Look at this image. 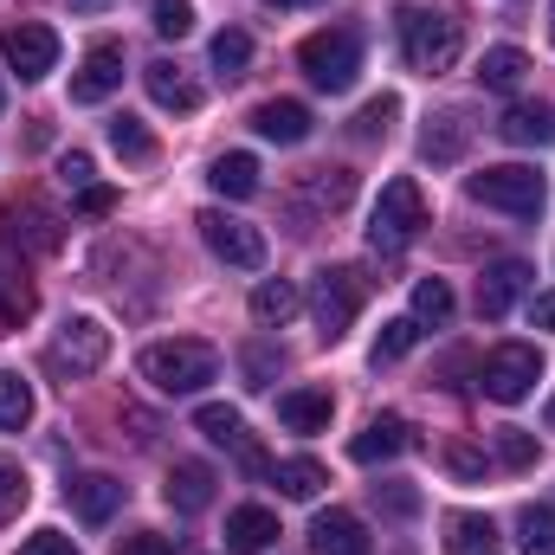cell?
Listing matches in <instances>:
<instances>
[{
    "instance_id": "obj_1",
    "label": "cell",
    "mask_w": 555,
    "mask_h": 555,
    "mask_svg": "<svg viewBox=\"0 0 555 555\" xmlns=\"http://www.w3.org/2000/svg\"><path fill=\"white\" fill-rule=\"evenodd\" d=\"M137 369L155 395H201L220 375V349L214 343H194V336H175V343H149Z\"/></svg>"
},
{
    "instance_id": "obj_2",
    "label": "cell",
    "mask_w": 555,
    "mask_h": 555,
    "mask_svg": "<svg viewBox=\"0 0 555 555\" xmlns=\"http://www.w3.org/2000/svg\"><path fill=\"white\" fill-rule=\"evenodd\" d=\"M395 26H401V52H408V65L426 72V78H433V72H452L459 52H465V33H459V20H452L446 7H401Z\"/></svg>"
},
{
    "instance_id": "obj_3",
    "label": "cell",
    "mask_w": 555,
    "mask_h": 555,
    "mask_svg": "<svg viewBox=\"0 0 555 555\" xmlns=\"http://www.w3.org/2000/svg\"><path fill=\"white\" fill-rule=\"evenodd\" d=\"M297 65L317 91H349L356 72H362V33L356 26H323L297 46Z\"/></svg>"
},
{
    "instance_id": "obj_4",
    "label": "cell",
    "mask_w": 555,
    "mask_h": 555,
    "mask_svg": "<svg viewBox=\"0 0 555 555\" xmlns=\"http://www.w3.org/2000/svg\"><path fill=\"white\" fill-rule=\"evenodd\" d=\"M465 194L478 207H498V214H517V220H537L543 201H550V181L524 162H504V168H485V175H465Z\"/></svg>"
},
{
    "instance_id": "obj_5",
    "label": "cell",
    "mask_w": 555,
    "mask_h": 555,
    "mask_svg": "<svg viewBox=\"0 0 555 555\" xmlns=\"http://www.w3.org/2000/svg\"><path fill=\"white\" fill-rule=\"evenodd\" d=\"M426 227V194H420L414 175H395L375 201V220H369V246L382 259H395L401 246H414V233Z\"/></svg>"
},
{
    "instance_id": "obj_6",
    "label": "cell",
    "mask_w": 555,
    "mask_h": 555,
    "mask_svg": "<svg viewBox=\"0 0 555 555\" xmlns=\"http://www.w3.org/2000/svg\"><path fill=\"white\" fill-rule=\"evenodd\" d=\"M537 382H543V356H537L530 343H498V349L485 356V369H478V388H485V401H498V408H517Z\"/></svg>"
},
{
    "instance_id": "obj_7",
    "label": "cell",
    "mask_w": 555,
    "mask_h": 555,
    "mask_svg": "<svg viewBox=\"0 0 555 555\" xmlns=\"http://www.w3.org/2000/svg\"><path fill=\"white\" fill-rule=\"evenodd\" d=\"M310 310H317V336H323V343H343V336H349V323H356V310H362V278L349 272V266L317 272Z\"/></svg>"
},
{
    "instance_id": "obj_8",
    "label": "cell",
    "mask_w": 555,
    "mask_h": 555,
    "mask_svg": "<svg viewBox=\"0 0 555 555\" xmlns=\"http://www.w3.org/2000/svg\"><path fill=\"white\" fill-rule=\"evenodd\" d=\"M201 227V240H207V253L214 259H227V266H240V272H259L266 266V233L253 227V220H233V214H201L194 220Z\"/></svg>"
},
{
    "instance_id": "obj_9",
    "label": "cell",
    "mask_w": 555,
    "mask_h": 555,
    "mask_svg": "<svg viewBox=\"0 0 555 555\" xmlns=\"http://www.w3.org/2000/svg\"><path fill=\"white\" fill-rule=\"evenodd\" d=\"M111 362V330L98 317H72L59 336H52V369L59 375H98Z\"/></svg>"
},
{
    "instance_id": "obj_10",
    "label": "cell",
    "mask_w": 555,
    "mask_h": 555,
    "mask_svg": "<svg viewBox=\"0 0 555 555\" xmlns=\"http://www.w3.org/2000/svg\"><path fill=\"white\" fill-rule=\"evenodd\" d=\"M0 59H7L26 85H39V78L59 65V33H52V26H39V20H20V26H7Z\"/></svg>"
},
{
    "instance_id": "obj_11",
    "label": "cell",
    "mask_w": 555,
    "mask_h": 555,
    "mask_svg": "<svg viewBox=\"0 0 555 555\" xmlns=\"http://www.w3.org/2000/svg\"><path fill=\"white\" fill-rule=\"evenodd\" d=\"M117 85H124V46L98 39V46L85 52L78 78H72V104H104V98H111Z\"/></svg>"
},
{
    "instance_id": "obj_12",
    "label": "cell",
    "mask_w": 555,
    "mask_h": 555,
    "mask_svg": "<svg viewBox=\"0 0 555 555\" xmlns=\"http://www.w3.org/2000/svg\"><path fill=\"white\" fill-rule=\"evenodd\" d=\"M142 85H149V98H155L162 111H175V117H194V111H201V85H194L175 59L142 65Z\"/></svg>"
},
{
    "instance_id": "obj_13",
    "label": "cell",
    "mask_w": 555,
    "mask_h": 555,
    "mask_svg": "<svg viewBox=\"0 0 555 555\" xmlns=\"http://www.w3.org/2000/svg\"><path fill=\"white\" fill-rule=\"evenodd\" d=\"M524 291H530V266H524V259H498V266H485V278H478V317L498 323Z\"/></svg>"
},
{
    "instance_id": "obj_14",
    "label": "cell",
    "mask_w": 555,
    "mask_h": 555,
    "mask_svg": "<svg viewBox=\"0 0 555 555\" xmlns=\"http://www.w3.org/2000/svg\"><path fill=\"white\" fill-rule=\"evenodd\" d=\"M214 485H220V478H214V465H201V459H181V465L168 472L162 498H168V504H175L181 517H201V511L214 504Z\"/></svg>"
},
{
    "instance_id": "obj_15",
    "label": "cell",
    "mask_w": 555,
    "mask_h": 555,
    "mask_svg": "<svg viewBox=\"0 0 555 555\" xmlns=\"http://www.w3.org/2000/svg\"><path fill=\"white\" fill-rule=\"evenodd\" d=\"M253 130H259L266 142H278V149H297V142L317 130V117H310L297 98H272V104H259V111H253Z\"/></svg>"
},
{
    "instance_id": "obj_16",
    "label": "cell",
    "mask_w": 555,
    "mask_h": 555,
    "mask_svg": "<svg viewBox=\"0 0 555 555\" xmlns=\"http://www.w3.org/2000/svg\"><path fill=\"white\" fill-rule=\"evenodd\" d=\"M310 543H317V555H369V524L356 517V511H323L317 524H310Z\"/></svg>"
},
{
    "instance_id": "obj_17",
    "label": "cell",
    "mask_w": 555,
    "mask_h": 555,
    "mask_svg": "<svg viewBox=\"0 0 555 555\" xmlns=\"http://www.w3.org/2000/svg\"><path fill=\"white\" fill-rule=\"evenodd\" d=\"M414 446V433H408V420L401 414H382V420H369L362 433H356V446H349V459L356 465H382V459H401Z\"/></svg>"
},
{
    "instance_id": "obj_18",
    "label": "cell",
    "mask_w": 555,
    "mask_h": 555,
    "mask_svg": "<svg viewBox=\"0 0 555 555\" xmlns=\"http://www.w3.org/2000/svg\"><path fill=\"white\" fill-rule=\"evenodd\" d=\"M498 137L517 149H550L555 142V104H511L498 117Z\"/></svg>"
},
{
    "instance_id": "obj_19",
    "label": "cell",
    "mask_w": 555,
    "mask_h": 555,
    "mask_svg": "<svg viewBox=\"0 0 555 555\" xmlns=\"http://www.w3.org/2000/svg\"><path fill=\"white\" fill-rule=\"evenodd\" d=\"M278 543V517L266 504H240L233 517H227V550L233 555H266Z\"/></svg>"
},
{
    "instance_id": "obj_20",
    "label": "cell",
    "mask_w": 555,
    "mask_h": 555,
    "mask_svg": "<svg viewBox=\"0 0 555 555\" xmlns=\"http://www.w3.org/2000/svg\"><path fill=\"white\" fill-rule=\"evenodd\" d=\"M330 414H336L330 388H291V395H278V420H284L291 433H323Z\"/></svg>"
},
{
    "instance_id": "obj_21",
    "label": "cell",
    "mask_w": 555,
    "mask_h": 555,
    "mask_svg": "<svg viewBox=\"0 0 555 555\" xmlns=\"http://www.w3.org/2000/svg\"><path fill=\"white\" fill-rule=\"evenodd\" d=\"M207 181H214V194H227V201H246V194H259V155H246V149H227V155H214Z\"/></svg>"
},
{
    "instance_id": "obj_22",
    "label": "cell",
    "mask_w": 555,
    "mask_h": 555,
    "mask_svg": "<svg viewBox=\"0 0 555 555\" xmlns=\"http://www.w3.org/2000/svg\"><path fill=\"white\" fill-rule=\"evenodd\" d=\"M117 504H124V485H117V478H104V472H91V478H78V485H72V511H78L85 524H111V517H117Z\"/></svg>"
},
{
    "instance_id": "obj_23",
    "label": "cell",
    "mask_w": 555,
    "mask_h": 555,
    "mask_svg": "<svg viewBox=\"0 0 555 555\" xmlns=\"http://www.w3.org/2000/svg\"><path fill=\"white\" fill-rule=\"evenodd\" d=\"M530 78V52L524 46H491L485 59H478V85L485 91H517Z\"/></svg>"
},
{
    "instance_id": "obj_24",
    "label": "cell",
    "mask_w": 555,
    "mask_h": 555,
    "mask_svg": "<svg viewBox=\"0 0 555 555\" xmlns=\"http://www.w3.org/2000/svg\"><path fill=\"white\" fill-rule=\"evenodd\" d=\"M465 142H472V124H465L459 111H439V117L426 124V137H420V155H426V162H459Z\"/></svg>"
},
{
    "instance_id": "obj_25",
    "label": "cell",
    "mask_w": 555,
    "mask_h": 555,
    "mask_svg": "<svg viewBox=\"0 0 555 555\" xmlns=\"http://www.w3.org/2000/svg\"><path fill=\"white\" fill-rule=\"evenodd\" d=\"M491 517H478V511H452L446 517V555H491Z\"/></svg>"
},
{
    "instance_id": "obj_26",
    "label": "cell",
    "mask_w": 555,
    "mask_h": 555,
    "mask_svg": "<svg viewBox=\"0 0 555 555\" xmlns=\"http://www.w3.org/2000/svg\"><path fill=\"white\" fill-rule=\"evenodd\" d=\"M304 194H310V207H330V214H343V207L356 201V175H349V168H310Z\"/></svg>"
},
{
    "instance_id": "obj_27",
    "label": "cell",
    "mask_w": 555,
    "mask_h": 555,
    "mask_svg": "<svg viewBox=\"0 0 555 555\" xmlns=\"http://www.w3.org/2000/svg\"><path fill=\"white\" fill-rule=\"evenodd\" d=\"M297 304H304V297H297V284H291V278H266V284L253 291V323H291V317H297Z\"/></svg>"
},
{
    "instance_id": "obj_28",
    "label": "cell",
    "mask_w": 555,
    "mask_h": 555,
    "mask_svg": "<svg viewBox=\"0 0 555 555\" xmlns=\"http://www.w3.org/2000/svg\"><path fill=\"white\" fill-rule=\"evenodd\" d=\"M272 485L284 491V498H297V504H310V498H317V491L330 485V472H323L317 459H284V465L272 472Z\"/></svg>"
},
{
    "instance_id": "obj_29",
    "label": "cell",
    "mask_w": 555,
    "mask_h": 555,
    "mask_svg": "<svg viewBox=\"0 0 555 555\" xmlns=\"http://www.w3.org/2000/svg\"><path fill=\"white\" fill-rule=\"evenodd\" d=\"M395 117H401V98H395V91H382V98H369V104L356 111L349 137H356V142H382L388 130H395Z\"/></svg>"
},
{
    "instance_id": "obj_30",
    "label": "cell",
    "mask_w": 555,
    "mask_h": 555,
    "mask_svg": "<svg viewBox=\"0 0 555 555\" xmlns=\"http://www.w3.org/2000/svg\"><path fill=\"white\" fill-rule=\"evenodd\" d=\"M414 323H433V330L452 323V284L446 278H420L414 284Z\"/></svg>"
},
{
    "instance_id": "obj_31",
    "label": "cell",
    "mask_w": 555,
    "mask_h": 555,
    "mask_svg": "<svg viewBox=\"0 0 555 555\" xmlns=\"http://www.w3.org/2000/svg\"><path fill=\"white\" fill-rule=\"evenodd\" d=\"M111 149H117L124 162H155V137L142 130V117H130V111L111 117Z\"/></svg>"
},
{
    "instance_id": "obj_32",
    "label": "cell",
    "mask_w": 555,
    "mask_h": 555,
    "mask_svg": "<svg viewBox=\"0 0 555 555\" xmlns=\"http://www.w3.org/2000/svg\"><path fill=\"white\" fill-rule=\"evenodd\" d=\"M194 426H201L214 446H246V420H240V408H220V401H207V408L194 414Z\"/></svg>"
},
{
    "instance_id": "obj_33",
    "label": "cell",
    "mask_w": 555,
    "mask_h": 555,
    "mask_svg": "<svg viewBox=\"0 0 555 555\" xmlns=\"http://www.w3.org/2000/svg\"><path fill=\"white\" fill-rule=\"evenodd\" d=\"M214 65H220V78H240L253 65V33H240V26L214 33Z\"/></svg>"
},
{
    "instance_id": "obj_34",
    "label": "cell",
    "mask_w": 555,
    "mask_h": 555,
    "mask_svg": "<svg viewBox=\"0 0 555 555\" xmlns=\"http://www.w3.org/2000/svg\"><path fill=\"white\" fill-rule=\"evenodd\" d=\"M414 343H420V323H414V317H395V323H382V336H375V369H382V362H401Z\"/></svg>"
},
{
    "instance_id": "obj_35",
    "label": "cell",
    "mask_w": 555,
    "mask_h": 555,
    "mask_svg": "<svg viewBox=\"0 0 555 555\" xmlns=\"http://www.w3.org/2000/svg\"><path fill=\"white\" fill-rule=\"evenodd\" d=\"M26 310H33V291H26V272H20V266H13V259L0 253V317L13 323V317H26Z\"/></svg>"
},
{
    "instance_id": "obj_36",
    "label": "cell",
    "mask_w": 555,
    "mask_h": 555,
    "mask_svg": "<svg viewBox=\"0 0 555 555\" xmlns=\"http://www.w3.org/2000/svg\"><path fill=\"white\" fill-rule=\"evenodd\" d=\"M26 420H33V388H26L20 375H0V426L20 433Z\"/></svg>"
},
{
    "instance_id": "obj_37",
    "label": "cell",
    "mask_w": 555,
    "mask_h": 555,
    "mask_svg": "<svg viewBox=\"0 0 555 555\" xmlns=\"http://www.w3.org/2000/svg\"><path fill=\"white\" fill-rule=\"evenodd\" d=\"M498 465L530 472V465H537V433H524V426H498Z\"/></svg>"
},
{
    "instance_id": "obj_38",
    "label": "cell",
    "mask_w": 555,
    "mask_h": 555,
    "mask_svg": "<svg viewBox=\"0 0 555 555\" xmlns=\"http://www.w3.org/2000/svg\"><path fill=\"white\" fill-rule=\"evenodd\" d=\"M149 20H155L162 39H188V33H194V0H155Z\"/></svg>"
},
{
    "instance_id": "obj_39",
    "label": "cell",
    "mask_w": 555,
    "mask_h": 555,
    "mask_svg": "<svg viewBox=\"0 0 555 555\" xmlns=\"http://www.w3.org/2000/svg\"><path fill=\"white\" fill-rule=\"evenodd\" d=\"M524 550L555 555V511L550 504H530V511H524Z\"/></svg>"
},
{
    "instance_id": "obj_40",
    "label": "cell",
    "mask_w": 555,
    "mask_h": 555,
    "mask_svg": "<svg viewBox=\"0 0 555 555\" xmlns=\"http://www.w3.org/2000/svg\"><path fill=\"white\" fill-rule=\"evenodd\" d=\"M278 369H284V349H272V343H253L246 349V388H272Z\"/></svg>"
},
{
    "instance_id": "obj_41",
    "label": "cell",
    "mask_w": 555,
    "mask_h": 555,
    "mask_svg": "<svg viewBox=\"0 0 555 555\" xmlns=\"http://www.w3.org/2000/svg\"><path fill=\"white\" fill-rule=\"evenodd\" d=\"M375 498H382L388 517H420V491L414 485H401V478H395V485H375Z\"/></svg>"
},
{
    "instance_id": "obj_42",
    "label": "cell",
    "mask_w": 555,
    "mask_h": 555,
    "mask_svg": "<svg viewBox=\"0 0 555 555\" xmlns=\"http://www.w3.org/2000/svg\"><path fill=\"white\" fill-rule=\"evenodd\" d=\"M20 504H26V472L13 459H0V517H13Z\"/></svg>"
},
{
    "instance_id": "obj_43",
    "label": "cell",
    "mask_w": 555,
    "mask_h": 555,
    "mask_svg": "<svg viewBox=\"0 0 555 555\" xmlns=\"http://www.w3.org/2000/svg\"><path fill=\"white\" fill-rule=\"evenodd\" d=\"M91 175H98V168H91V155H85V149H72V155L59 162V181H65V188H78V194L91 188Z\"/></svg>"
},
{
    "instance_id": "obj_44",
    "label": "cell",
    "mask_w": 555,
    "mask_h": 555,
    "mask_svg": "<svg viewBox=\"0 0 555 555\" xmlns=\"http://www.w3.org/2000/svg\"><path fill=\"white\" fill-rule=\"evenodd\" d=\"M117 555H175V543L155 537V530H130V537L117 543Z\"/></svg>"
},
{
    "instance_id": "obj_45",
    "label": "cell",
    "mask_w": 555,
    "mask_h": 555,
    "mask_svg": "<svg viewBox=\"0 0 555 555\" xmlns=\"http://www.w3.org/2000/svg\"><path fill=\"white\" fill-rule=\"evenodd\" d=\"M20 555H78V543H72V537H59V530H39V537H26V543H20Z\"/></svg>"
},
{
    "instance_id": "obj_46",
    "label": "cell",
    "mask_w": 555,
    "mask_h": 555,
    "mask_svg": "<svg viewBox=\"0 0 555 555\" xmlns=\"http://www.w3.org/2000/svg\"><path fill=\"white\" fill-rule=\"evenodd\" d=\"M446 459H452V472H459V478H478V472H485V459H478L472 446H452Z\"/></svg>"
},
{
    "instance_id": "obj_47",
    "label": "cell",
    "mask_w": 555,
    "mask_h": 555,
    "mask_svg": "<svg viewBox=\"0 0 555 555\" xmlns=\"http://www.w3.org/2000/svg\"><path fill=\"white\" fill-rule=\"evenodd\" d=\"M78 207H85V214H111V207H117V194H111V188H85V194H78Z\"/></svg>"
},
{
    "instance_id": "obj_48",
    "label": "cell",
    "mask_w": 555,
    "mask_h": 555,
    "mask_svg": "<svg viewBox=\"0 0 555 555\" xmlns=\"http://www.w3.org/2000/svg\"><path fill=\"white\" fill-rule=\"evenodd\" d=\"M530 323H537V330H555V291H543V297L530 304Z\"/></svg>"
},
{
    "instance_id": "obj_49",
    "label": "cell",
    "mask_w": 555,
    "mask_h": 555,
    "mask_svg": "<svg viewBox=\"0 0 555 555\" xmlns=\"http://www.w3.org/2000/svg\"><path fill=\"white\" fill-rule=\"evenodd\" d=\"M72 7H78V13H104L111 0H72Z\"/></svg>"
},
{
    "instance_id": "obj_50",
    "label": "cell",
    "mask_w": 555,
    "mask_h": 555,
    "mask_svg": "<svg viewBox=\"0 0 555 555\" xmlns=\"http://www.w3.org/2000/svg\"><path fill=\"white\" fill-rule=\"evenodd\" d=\"M272 7H317V0H272Z\"/></svg>"
},
{
    "instance_id": "obj_51",
    "label": "cell",
    "mask_w": 555,
    "mask_h": 555,
    "mask_svg": "<svg viewBox=\"0 0 555 555\" xmlns=\"http://www.w3.org/2000/svg\"><path fill=\"white\" fill-rule=\"evenodd\" d=\"M550 433H555V401H550Z\"/></svg>"
},
{
    "instance_id": "obj_52",
    "label": "cell",
    "mask_w": 555,
    "mask_h": 555,
    "mask_svg": "<svg viewBox=\"0 0 555 555\" xmlns=\"http://www.w3.org/2000/svg\"><path fill=\"white\" fill-rule=\"evenodd\" d=\"M0 111H7V85H0Z\"/></svg>"
}]
</instances>
